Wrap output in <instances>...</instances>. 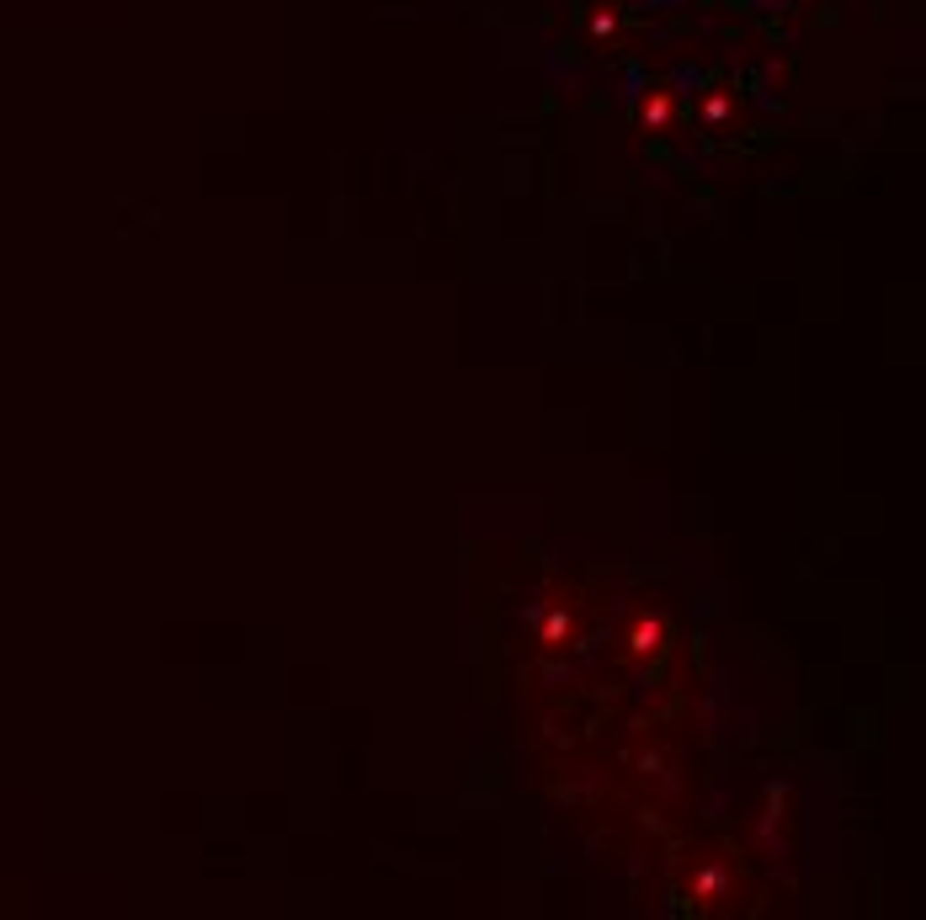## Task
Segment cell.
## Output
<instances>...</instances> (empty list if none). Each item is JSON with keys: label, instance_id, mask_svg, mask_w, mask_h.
<instances>
[{"label": "cell", "instance_id": "cell-1", "mask_svg": "<svg viewBox=\"0 0 926 920\" xmlns=\"http://www.w3.org/2000/svg\"><path fill=\"white\" fill-rule=\"evenodd\" d=\"M639 117H645L650 128H666V122H671V90H650V96L639 101Z\"/></svg>", "mask_w": 926, "mask_h": 920}, {"label": "cell", "instance_id": "cell-2", "mask_svg": "<svg viewBox=\"0 0 926 920\" xmlns=\"http://www.w3.org/2000/svg\"><path fill=\"white\" fill-rule=\"evenodd\" d=\"M655 639H661V623H639V649H655Z\"/></svg>", "mask_w": 926, "mask_h": 920}, {"label": "cell", "instance_id": "cell-3", "mask_svg": "<svg viewBox=\"0 0 926 920\" xmlns=\"http://www.w3.org/2000/svg\"><path fill=\"white\" fill-rule=\"evenodd\" d=\"M591 32H613V11H597L591 16Z\"/></svg>", "mask_w": 926, "mask_h": 920}]
</instances>
